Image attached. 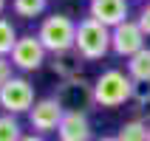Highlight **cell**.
Segmentation results:
<instances>
[{
	"label": "cell",
	"mask_w": 150,
	"mask_h": 141,
	"mask_svg": "<svg viewBox=\"0 0 150 141\" xmlns=\"http://www.w3.org/2000/svg\"><path fill=\"white\" fill-rule=\"evenodd\" d=\"M133 79L127 71H119V68H108L102 71L96 79H93V96H96V105L99 107H122L125 102H130L133 96Z\"/></svg>",
	"instance_id": "6da1fadb"
},
{
	"label": "cell",
	"mask_w": 150,
	"mask_h": 141,
	"mask_svg": "<svg viewBox=\"0 0 150 141\" xmlns=\"http://www.w3.org/2000/svg\"><path fill=\"white\" fill-rule=\"evenodd\" d=\"M74 51L85 62H96V59L110 54V28L102 25L93 17H82L76 23V45Z\"/></svg>",
	"instance_id": "7a4b0ae2"
},
{
	"label": "cell",
	"mask_w": 150,
	"mask_h": 141,
	"mask_svg": "<svg viewBox=\"0 0 150 141\" xmlns=\"http://www.w3.org/2000/svg\"><path fill=\"white\" fill-rule=\"evenodd\" d=\"M37 37L45 45L48 54H65V51H74L76 45V23L68 14H45L42 17L40 28H37Z\"/></svg>",
	"instance_id": "3957f363"
},
{
	"label": "cell",
	"mask_w": 150,
	"mask_h": 141,
	"mask_svg": "<svg viewBox=\"0 0 150 141\" xmlns=\"http://www.w3.org/2000/svg\"><path fill=\"white\" fill-rule=\"evenodd\" d=\"M54 99L65 107V113H88V110L96 105V96H93V82H88L85 76H76V79H68V82L57 85V93Z\"/></svg>",
	"instance_id": "277c9868"
},
{
	"label": "cell",
	"mask_w": 150,
	"mask_h": 141,
	"mask_svg": "<svg viewBox=\"0 0 150 141\" xmlns=\"http://www.w3.org/2000/svg\"><path fill=\"white\" fill-rule=\"evenodd\" d=\"M34 85L25 76H11L3 88H0V110L8 116H20L34 107Z\"/></svg>",
	"instance_id": "5b68a950"
},
{
	"label": "cell",
	"mask_w": 150,
	"mask_h": 141,
	"mask_svg": "<svg viewBox=\"0 0 150 141\" xmlns=\"http://www.w3.org/2000/svg\"><path fill=\"white\" fill-rule=\"evenodd\" d=\"M45 45L40 42V37L37 34H20V40H17L14 51H11V65L17 68V71H23V74H28V71H40L42 65H45Z\"/></svg>",
	"instance_id": "8992f818"
},
{
	"label": "cell",
	"mask_w": 150,
	"mask_h": 141,
	"mask_svg": "<svg viewBox=\"0 0 150 141\" xmlns=\"http://www.w3.org/2000/svg\"><path fill=\"white\" fill-rule=\"evenodd\" d=\"M62 116H65V107H62L54 96H45V99H37L34 107L28 110V124H31L34 133H40V135L57 133Z\"/></svg>",
	"instance_id": "52a82bcc"
},
{
	"label": "cell",
	"mask_w": 150,
	"mask_h": 141,
	"mask_svg": "<svg viewBox=\"0 0 150 141\" xmlns=\"http://www.w3.org/2000/svg\"><path fill=\"white\" fill-rule=\"evenodd\" d=\"M144 31L139 28L136 20H125V23H119L116 28H110V51L122 59H130L133 54L144 48Z\"/></svg>",
	"instance_id": "ba28073f"
},
{
	"label": "cell",
	"mask_w": 150,
	"mask_h": 141,
	"mask_svg": "<svg viewBox=\"0 0 150 141\" xmlns=\"http://www.w3.org/2000/svg\"><path fill=\"white\" fill-rule=\"evenodd\" d=\"M130 6L127 0H88V17L99 20L108 28H116L119 23L130 20Z\"/></svg>",
	"instance_id": "9c48e42d"
},
{
	"label": "cell",
	"mask_w": 150,
	"mask_h": 141,
	"mask_svg": "<svg viewBox=\"0 0 150 141\" xmlns=\"http://www.w3.org/2000/svg\"><path fill=\"white\" fill-rule=\"evenodd\" d=\"M59 141H93V127L88 113H65L57 130Z\"/></svg>",
	"instance_id": "30bf717a"
},
{
	"label": "cell",
	"mask_w": 150,
	"mask_h": 141,
	"mask_svg": "<svg viewBox=\"0 0 150 141\" xmlns=\"http://www.w3.org/2000/svg\"><path fill=\"white\" fill-rule=\"evenodd\" d=\"M82 62L85 59L76 54V51H65V54H51V74L59 76L62 82H68V79H76V76H82Z\"/></svg>",
	"instance_id": "8fae6325"
},
{
	"label": "cell",
	"mask_w": 150,
	"mask_h": 141,
	"mask_svg": "<svg viewBox=\"0 0 150 141\" xmlns=\"http://www.w3.org/2000/svg\"><path fill=\"white\" fill-rule=\"evenodd\" d=\"M127 74L133 82H150V48L147 45L127 59Z\"/></svg>",
	"instance_id": "7c38bea8"
},
{
	"label": "cell",
	"mask_w": 150,
	"mask_h": 141,
	"mask_svg": "<svg viewBox=\"0 0 150 141\" xmlns=\"http://www.w3.org/2000/svg\"><path fill=\"white\" fill-rule=\"evenodd\" d=\"M116 138L119 141H150V124L142 119H130L119 127Z\"/></svg>",
	"instance_id": "4fadbf2b"
},
{
	"label": "cell",
	"mask_w": 150,
	"mask_h": 141,
	"mask_svg": "<svg viewBox=\"0 0 150 141\" xmlns=\"http://www.w3.org/2000/svg\"><path fill=\"white\" fill-rule=\"evenodd\" d=\"M45 6H48V0H11L14 14H17V17H23V20L42 17V14H45Z\"/></svg>",
	"instance_id": "5bb4252c"
},
{
	"label": "cell",
	"mask_w": 150,
	"mask_h": 141,
	"mask_svg": "<svg viewBox=\"0 0 150 141\" xmlns=\"http://www.w3.org/2000/svg\"><path fill=\"white\" fill-rule=\"evenodd\" d=\"M17 40H20V34L14 31V25L8 23L6 17H0V57H11Z\"/></svg>",
	"instance_id": "9a60e30c"
},
{
	"label": "cell",
	"mask_w": 150,
	"mask_h": 141,
	"mask_svg": "<svg viewBox=\"0 0 150 141\" xmlns=\"http://www.w3.org/2000/svg\"><path fill=\"white\" fill-rule=\"evenodd\" d=\"M23 127L17 121V116H8L3 113L0 116V141H23Z\"/></svg>",
	"instance_id": "2e32d148"
},
{
	"label": "cell",
	"mask_w": 150,
	"mask_h": 141,
	"mask_svg": "<svg viewBox=\"0 0 150 141\" xmlns=\"http://www.w3.org/2000/svg\"><path fill=\"white\" fill-rule=\"evenodd\" d=\"M130 102L136 105V110L150 107V82H136V85H133V96H130Z\"/></svg>",
	"instance_id": "e0dca14e"
},
{
	"label": "cell",
	"mask_w": 150,
	"mask_h": 141,
	"mask_svg": "<svg viewBox=\"0 0 150 141\" xmlns=\"http://www.w3.org/2000/svg\"><path fill=\"white\" fill-rule=\"evenodd\" d=\"M136 23H139V28L144 31V37H150V3L142 6V11H139V17H136Z\"/></svg>",
	"instance_id": "ac0fdd59"
},
{
	"label": "cell",
	"mask_w": 150,
	"mask_h": 141,
	"mask_svg": "<svg viewBox=\"0 0 150 141\" xmlns=\"http://www.w3.org/2000/svg\"><path fill=\"white\" fill-rule=\"evenodd\" d=\"M11 68H14V65H11V59H8V57H0V88L14 76V74H11Z\"/></svg>",
	"instance_id": "d6986e66"
},
{
	"label": "cell",
	"mask_w": 150,
	"mask_h": 141,
	"mask_svg": "<svg viewBox=\"0 0 150 141\" xmlns=\"http://www.w3.org/2000/svg\"><path fill=\"white\" fill-rule=\"evenodd\" d=\"M23 141H48V138H45V135H40V133H25Z\"/></svg>",
	"instance_id": "ffe728a7"
},
{
	"label": "cell",
	"mask_w": 150,
	"mask_h": 141,
	"mask_svg": "<svg viewBox=\"0 0 150 141\" xmlns=\"http://www.w3.org/2000/svg\"><path fill=\"white\" fill-rule=\"evenodd\" d=\"M93 141H119L116 135H102V138H93Z\"/></svg>",
	"instance_id": "44dd1931"
},
{
	"label": "cell",
	"mask_w": 150,
	"mask_h": 141,
	"mask_svg": "<svg viewBox=\"0 0 150 141\" xmlns=\"http://www.w3.org/2000/svg\"><path fill=\"white\" fill-rule=\"evenodd\" d=\"M3 11H6V0H0V14H3Z\"/></svg>",
	"instance_id": "7402d4cb"
}]
</instances>
